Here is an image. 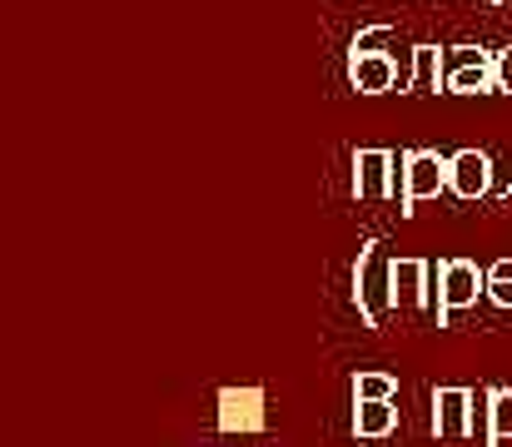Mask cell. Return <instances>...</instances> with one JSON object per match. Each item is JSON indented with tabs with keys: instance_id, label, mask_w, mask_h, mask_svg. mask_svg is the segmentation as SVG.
<instances>
[{
	"instance_id": "cell-1",
	"label": "cell",
	"mask_w": 512,
	"mask_h": 447,
	"mask_svg": "<svg viewBox=\"0 0 512 447\" xmlns=\"http://www.w3.org/2000/svg\"><path fill=\"white\" fill-rule=\"evenodd\" d=\"M393 264L398 259L383 244H368L358 254V264H353V303H358L368 328H383L388 313L398 308V298H393Z\"/></svg>"
},
{
	"instance_id": "cell-2",
	"label": "cell",
	"mask_w": 512,
	"mask_h": 447,
	"mask_svg": "<svg viewBox=\"0 0 512 447\" xmlns=\"http://www.w3.org/2000/svg\"><path fill=\"white\" fill-rule=\"evenodd\" d=\"M443 90L448 95H488L498 90V50H483V45H453L443 50Z\"/></svg>"
},
{
	"instance_id": "cell-3",
	"label": "cell",
	"mask_w": 512,
	"mask_h": 447,
	"mask_svg": "<svg viewBox=\"0 0 512 447\" xmlns=\"http://www.w3.org/2000/svg\"><path fill=\"white\" fill-rule=\"evenodd\" d=\"M478 294H488V269H478L473 259H443L438 264V323L448 328L453 313L473 308Z\"/></svg>"
},
{
	"instance_id": "cell-4",
	"label": "cell",
	"mask_w": 512,
	"mask_h": 447,
	"mask_svg": "<svg viewBox=\"0 0 512 447\" xmlns=\"http://www.w3.org/2000/svg\"><path fill=\"white\" fill-rule=\"evenodd\" d=\"M448 164H453V154H438V149H408V184H403V204H398V209L413 214V204L448 194Z\"/></svg>"
},
{
	"instance_id": "cell-5",
	"label": "cell",
	"mask_w": 512,
	"mask_h": 447,
	"mask_svg": "<svg viewBox=\"0 0 512 447\" xmlns=\"http://www.w3.org/2000/svg\"><path fill=\"white\" fill-rule=\"evenodd\" d=\"M448 194H458L468 204L493 194V154L488 149H458L453 164H448Z\"/></svg>"
},
{
	"instance_id": "cell-6",
	"label": "cell",
	"mask_w": 512,
	"mask_h": 447,
	"mask_svg": "<svg viewBox=\"0 0 512 447\" xmlns=\"http://www.w3.org/2000/svg\"><path fill=\"white\" fill-rule=\"evenodd\" d=\"M353 194L358 199H393V149H358L353 154Z\"/></svg>"
},
{
	"instance_id": "cell-7",
	"label": "cell",
	"mask_w": 512,
	"mask_h": 447,
	"mask_svg": "<svg viewBox=\"0 0 512 447\" xmlns=\"http://www.w3.org/2000/svg\"><path fill=\"white\" fill-rule=\"evenodd\" d=\"M393 298H398V308H438L433 264L428 259H398L393 264Z\"/></svg>"
},
{
	"instance_id": "cell-8",
	"label": "cell",
	"mask_w": 512,
	"mask_h": 447,
	"mask_svg": "<svg viewBox=\"0 0 512 447\" xmlns=\"http://www.w3.org/2000/svg\"><path fill=\"white\" fill-rule=\"evenodd\" d=\"M348 85L358 95H388V90H398L393 55H348Z\"/></svg>"
},
{
	"instance_id": "cell-9",
	"label": "cell",
	"mask_w": 512,
	"mask_h": 447,
	"mask_svg": "<svg viewBox=\"0 0 512 447\" xmlns=\"http://www.w3.org/2000/svg\"><path fill=\"white\" fill-rule=\"evenodd\" d=\"M468 398H473V388H438L433 393V433L438 438H468Z\"/></svg>"
},
{
	"instance_id": "cell-10",
	"label": "cell",
	"mask_w": 512,
	"mask_h": 447,
	"mask_svg": "<svg viewBox=\"0 0 512 447\" xmlns=\"http://www.w3.org/2000/svg\"><path fill=\"white\" fill-rule=\"evenodd\" d=\"M398 428V408L393 403H353V433L358 438H388Z\"/></svg>"
},
{
	"instance_id": "cell-11",
	"label": "cell",
	"mask_w": 512,
	"mask_h": 447,
	"mask_svg": "<svg viewBox=\"0 0 512 447\" xmlns=\"http://www.w3.org/2000/svg\"><path fill=\"white\" fill-rule=\"evenodd\" d=\"M448 70H443V50L438 45H418V60H413V95H433L443 90Z\"/></svg>"
},
{
	"instance_id": "cell-12",
	"label": "cell",
	"mask_w": 512,
	"mask_h": 447,
	"mask_svg": "<svg viewBox=\"0 0 512 447\" xmlns=\"http://www.w3.org/2000/svg\"><path fill=\"white\" fill-rule=\"evenodd\" d=\"M398 393V378L383 373V368H358L353 373V403H393Z\"/></svg>"
},
{
	"instance_id": "cell-13",
	"label": "cell",
	"mask_w": 512,
	"mask_h": 447,
	"mask_svg": "<svg viewBox=\"0 0 512 447\" xmlns=\"http://www.w3.org/2000/svg\"><path fill=\"white\" fill-rule=\"evenodd\" d=\"M468 438L493 447V388H473V398H468Z\"/></svg>"
},
{
	"instance_id": "cell-14",
	"label": "cell",
	"mask_w": 512,
	"mask_h": 447,
	"mask_svg": "<svg viewBox=\"0 0 512 447\" xmlns=\"http://www.w3.org/2000/svg\"><path fill=\"white\" fill-rule=\"evenodd\" d=\"M393 45H398V25H363L348 55H393Z\"/></svg>"
},
{
	"instance_id": "cell-15",
	"label": "cell",
	"mask_w": 512,
	"mask_h": 447,
	"mask_svg": "<svg viewBox=\"0 0 512 447\" xmlns=\"http://www.w3.org/2000/svg\"><path fill=\"white\" fill-rule=\"evenodd\" d=\"M512 443V388H493V447Z\"/></svg>"
},
{
	"instance_id": "cell-16",
	"label": "cell",
	"mask_w": 512,
	"mask_h": 447,
	"mask_svg": "<svg viewBox=\"0 0 512 447\" xmlns=\"http://www.w3.org/2000/svg\"><path fill=\"white\" fill-rule=\"evenodd\" d=\"M488 298H493L498 308H512V259H498V264L488 269Z\"/></svg>"
},
{
	"instance_id": "cell-17",
	"label": "cell",
	"mask_w": 512,
	"mask_h": 447,
	"mask_svg": "<svg viewBox=\"0 0 512 447\" xmlns=\"http://www.w3.org/2000/svg\"><path fill=\"white\" fill-rule=\"evenodd\" d=\"M498 90L512 95V45L508 50H498Z\"/></svg>"
},
{
	"instance_id": "cell-18",
	"label": "cell",
	"mask_w": 512,
	"mask_h": 447,
	"mask_svg": "<svg viewBox=\"0 0 512 447\" xmlns=\"http://www.w3.org/2000/svg\"><path fill=\"white\" fill-rule=\"evenodd\" d=\"M493 5H503V0H493Z\"/></svg>"
},
{
	"instance_id": "cell-19",
	"label": "cell",
	"mask_w": 512,
	"mask_h": 447,
	"mask_svg": "<svg viewBox=\"0 0 512 447\" xmlns=\"http://www.w3.org/2000/svg\"><path fill=\"white\" fill-rule=\"evenodd\" d=\"M508 194H512V184H508Z\"/></svg>"
}]
</instances>
